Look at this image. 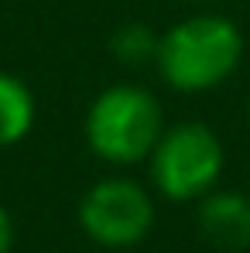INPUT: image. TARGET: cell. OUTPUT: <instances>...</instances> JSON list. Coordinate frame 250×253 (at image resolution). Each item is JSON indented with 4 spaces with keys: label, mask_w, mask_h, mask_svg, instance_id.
<instances>
[{
    "label": "cell",
    "mask_w": 250,
    "mask_h": 253,
    "mask_svg": "<svg viewBox=\"0 0 250 253\" xmlns=\"http://www.w3.org/2000/svg\"><path fill=\"white\" fill-rule=\"evenodd\" d=\"M154 192L127 174H106L93 181L76 206V222L103 250H134L154 229Z\"/></svg>",
    "instance_id": "4"
},
{
    "label": "cell",
    "mask_w": 250,
    "mask_h": 253,
    "mask_svg": "<svg viewBox=\"0 0 250 253\" xmlns=\"http://www.w3.org/2000/svg\"><path fill=\"white\" fill-rule=\"evenodd\" d=\"M226 168V147L202 120L168 124L148 154L151 192L168 202H199L212 192Z\"/></svg>",
    "instance_id": "3"
},
{
    "label": "cell",
    "mask_w": 250,
    "mask_h": 253,
    "mask_svg": "<svg viewBox=\"0 0 250 253\" xmlns=\"http://www.w3.org/2000/svg\"><path fill=\"white\" fill-rule=\"evenodd\" d=\"M244 31L226 14H189L158 38L154 69L171 92L202 96L226 83L244 62Z\"/></svg>",
    "instance_id": "1"
},
{
    "label": "cell",
    "mask_w": 250,
    "mask_h": 253,
    "mask_svg": "<svg viewBox=\"0 0 250 253\" xmlns=\"http://www.w3.org/2000/svg\"><path fill=\"white\" fill-rule=\"evenodd\" d=\"M158 31L151 24H141V21H127L120 24L113 35H110V51L113 58L127 65V69H141V65H154V55H158Z\"/></svg>",
    "instance_id": "7"
},
{
    "label": "cell",
    "mask_w": 250,
    "mask_h": 253,
    "mask_svg": "<svg viewBox=\"0 0 250 253\" xmlns=\"http://www.w3.org/2000/svg\"><path fill=\"white\" fill-rule=\"evenodd\" d=\"M161 99L137 83L103 85L86 106L83 137L93 158L113 168H130L148 161L158 137L165 133Z\"/></svg>",
    "instance_id": "2"
},
{
    "label": "cell",
    "mask_w": 250,
    "mask_h": 253,
    "mask_svg": "<svg viewBox=\"0 0 250 253\" xmlns=\"http://www.w3.org/2000/svg\"><path fill=\"white\" fill-rule=\"evenodd\" d=\"M247 195H250V188H247Z\"/></svg>",
    "instance_id": "11"
},
{
    "label": "cell",
    "mask_w": 250,
    "mask_h": 253,
    "mask_svg": "<svg viewBox=\"0 0 250 253\" xmlns=\"http://www.w3.org/2000/svg\"><path fill=\"white\" fill-rule=\"evenodd\" d=\"M196 226L212 250L247 253L250 247V195L237 188H212L196 202Z\"/></svg>",
    "instance_id": "5"
},
{
    "label": "cell",
    "mask_w": 250,
    "mask_h": 253,
    "mask_svg": "<svg viewBox=\"0 0 250 253\" xmlns=\"http://www.w3.org/2000/svg\"><path fill=\"white\" fill-rule=\"evenodd\" d=\"M14 250V215L0 206V253Z\"/></svg>",
    "instance_id": "8"
},
{
    "label": "cell",
    "mask_w": 250,
    "mask_h": 253,
    "mask_svg": "<svg viewBox=\"0 0 250 253\" xmlns=\"http://www.w3.org/2000/svg\"><path fill=\"white\" fill-rule=\"evenodd\" d=\"M117 253H130V250H117Z\"/></svg>",
    "instance_id": "10"
},
{
    "label": "cell",
    "mask_w": 250,
    "mask_h": 253,
    "mask_svg": "<svg viewBox=\"0 0 250 253\" xmlns=\"http://www.w3.org/2000/svg\"><path fill=\"white\" fill-rule=\"evenodd\" d=\"M247 117H250V99H247Z\"/></svg>",
    "instance_id": "9"
},
{
    "label": "cell",
    "mask_w": 250,
    "mask_h": 253,
    "mask_svg": "<svg viewBox=\"0 0 250 253\" xmlns=\"http://www.w3.org/2000/svg\"><path fill=\"white\" fill-rule=\"evenodd\" d=\"M38 120V99L31 85L14 72H0V151L17 147Z\"/></svg>",
    "instance_id": "6"
}]
</instances>
